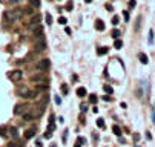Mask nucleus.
Wrapping results in <instances>:
<instances>
[{"label": "nucleus", "instance_id": "c9c22d12", "mask_svg": "<svg viewBox=\"0 0 155 147\" xmlns=\"http://www.w3.org/2000/svg\"><path fill=\"white\" fill-rule=\"evenodd\" d=\"M118 22H120V18L117 17V16H114V17H112V23H114V25H118Z\"/></svg>", "mask_w": 155, "mask_h": 147}, {"label": "nucleus", "instance_id": "2eb2a0df", "mask_svg": "<svg viewBox=\"0 0 155 147\" xmlns=\"http://www.w3.org/2000/svg\"><path fill=\"white\" fill-rule=\"evenodd\" d=\"M37 97V90H29L26 95H25V98H28V100H32V98H36Z\"/></svg>", "mask_w": 155, "mask_h": 147}, {"label": "nucleus", "instance_id": "39448f33", "mask_svg": "<svg viewBox=\"0 0 155 147\" xmlns=\"http://www.w3.org/2000/svg\"><path fill=\"white\" fill-rule=\"evenodd\" d=\"M28 112V106H23V104H17L16 109H14V113L16 115H23V113Z\"/></svg>", "mask_w": 155, "mask_h": 147}, {"label": "nucleus", "instance_id": "473e14b6", "mask_svg": "<svg viewBox=\"0 0 155 147\" xmlns=\"http://www.w3.org/2000/svg\"><path fill=\"white\" fill-rule=\"evenodd\" d=\"M140 23H141V17L137 18V23H135V31H140Z\"/></svg>", "mask_w": 155, "mask_h": 147}, {"label": "nucleus", "instance_id": "dca6fc26", "mask_svg": "<svg viewBox=\"0 0 155 147\" xmlns=\"http://www.w3.org/2000/svg\"><path fill=\"white\" fill-rule=\"evenodd\" d=\"M38 20H40V17H38V16H36V17H32V20H31V23H29V26H31V28H34V26H37V23H38Z\"/></svg>", "mask_w": 155, "mask_h": 147}, {"label": "nucleus", "instance_id": "b1692460", "mask_svg": "<svg viewBox=\"0 0 155 147\" xmlns=\"http://www.w3.org/2000/svg\"><path fill=\"white\" fill-rule=\"evenodd\" d=\"M29 3H31V6H36V8L40 6V0H29Z\"/></svg>", "mask_w": 155, "mask_h": 147}, {"label": "nucleus", "instance_id": "f704fd0d", "mask_svg": "<svg viewBox=\"0 0 155 147\" xmlns=\"http://www.w3.org/2000/svg\"><path fill=\"white\" fill-rule=\"evenodd\" d=\"M48 130H49V132H54V130H55V124H54V123H49V126H48Z\"/></svg>", "mask_w": 155, "mask_h": 147}, {"label": "nucleus", "instance_id": "f8f14e48", "mask_svg": "<svg viewBox=\"0 0 155 147\" xmlns=\"http://www.w3.org/2000/svg\"><path fill=\"white\" fill-rule=\"evenodd\" d=\"M95 28H97L98 31H104V23H103V20H100V18H98V20L95 22Z\"/></svg>", "mask_w": 155, "mask_h": 147}, {"label": "nucleus", "instance_id": "a19ab883", "mask_svg": "<svg viewBox=\"0 0 155 147\" xmlns=\"http://www.w3.org/2000/svg\"><path fill=\"white\" fill-rule=\"evenodd\" d=\"M64 32H66V34H68V35H71V32H72V31H71L69 28H66V29H64Z\"/></svg>", "mask_w": 155, "mask_h": 147}, {"label": "nucleus", "instance_id": "cd10ccee", "mask_svg": "<svg viewBox=\"0 0 155 147\" xmlns=\"http://www.w3.org/2000/svg\"><path fill=\"white\" fill-rule=\"evenodd\" d=\"M104 92H108V94H112V92H114V89H112V87L109 86V84H106V86H104Z\"/></svg>", "mask_w": 155, "mask_h": 147}, {"label": "nucleus", "instance_id": "393cba45", "mask_svg": "<svg viewBox=\"0 0 155 147\" xmlns=\"http://www.w3.org/2000/svg\"><path fill=\"white\" fill-rule=\"evenodd\" d=\"M98 55H104V54H108V48H100L98 51H97Z\"/></svg>", "mask_w": 155, "mask_h": 147}, {"label": "nucleus", "instance_id": "412c9836", "mask_svg": "<svg viewBox=\"0 0 155 147\" xmlns=\"http://www.w3.org/2000/svg\"><path fill=\"white\" fill-rule=\"evenodd\" d=\"M97 126H98L100 129H104V120H103V118H98V120H97Z\"/></svg>", "mask_w": 155, "mask_h": 147}, {"label": "nucleus", "instance_id": "72a5a7b5", "mask_svg": "<svg viewBox=\"0 0 155 147\" xmlns=\"http://www.w3.org/2000/svg\"><path fill=\"white\" fill-rule=\"evenodd\" d=\"M58 23H60V25H66V23H68L66 17H60V18H58Z\"/></svg>", "mask_w": 155, "mask_h": 147}, {"label": "nucleus", "instance_id": "e433bc0d", "mask_svg": "<svg viewBox=\"0 0 155 147\" xmlns=\"http://www.w3.org/2000/svg\"><path fill=\"white\" fill-rule=\"evenodd\" d=\"M72 8H74V3H72V2H68V5H66V9H68V11H71Z\"/></svg>", "mask_w": 155, "mask_h": 147}, {"label": "nucleus", "instance_id": "c756f323", "mask_svg": "<svg viewBox=\"0 0 155 147\" xmlns=\"http://www.w3.org/2000/svg\"><path fill=\"white\" fill-rule=\"evenodd\" d=\"M43 138H46V139L52 138V132H49V130H46V132H45V135H43Z\"/></svg>", "mask_w": 155, "mask_h": 147}, {"label": "nucleus", "instance_id": "a211bd4d", "mask_svg": "<svg viewBox=\"0 0 155 147\" xmlns=\"http://www.w3.org/2000/svg\"><path fill=\"white\" fill-rule=\"evenodd\" d=\"M0 136H8V129L6 127H0Z\"/></svg>", "mask_w": 155, "mask_h": 147}, {"label": "nucleus", "instance_id": "7c9ffc66", "mask_svg": "<svg viewBox=\"0 0 155 147\" xmlns=\"http://www.w3.org/2000/svg\"><path fill=\"white\" fill-rule=\"evenodd\" d=\"M46 23H48V25L52 23V16H51V14H46Z\"/></svg>", "mask_w": 155, "mask_h": 147}, {"label": "nucleus", "instance_id": "bb28decb", "mask_svg": "<svg viewBox=\"0 0 155 147\" xmlns=\"http://www.w3.org/2000/svg\"><path fill=\"white\" fill-rule=\"evenodd\" d=\"M120 34H121V32H120L118 29H114V31H112V37H114V38H118Z\"/></svg>", "mask_w": 155, "mask_h": 147}, {"label": "nucleus", "instance_id": "f3484780", "mask_svg": "<svg viewBox=\"0 0 155 147\" xmlns=\"http://www.w3.org/2000/svg\"><path fill=\"white\" fill-rule=\"evenodd\" d=\"M34 35H36V37L43 35V29H42V26H37V29H34Z\"/></svg>", "mask_w": 155, "mask_h": 147}, {"label": "nucleus", "instance_id": "7ed1b4c3", "mask_svg": "<svg viewBox=\"0 0 155 147\" xmlns=\"http://www.w3.org/2000/svg\"><path fill=\"white\" fill-rule=\"evenodd\" d=\"M31 81H32V83H40V84H42V83L46 81V77H45V74H36V75L31 77Z\"/></svg>", "mask_w": 155, "mask_h": 147}, {"label": "nucleus", "instance_id": "6e6552de", "mask_svg": "<svg viewBox=\"0 0 155 147\" xmlns=\"http://www.w3.org/2000/svg\"><path fill=\"white\" fill-rule=\"evenodd\" d=\"M8 135H11V138L12 139H17L20 135H18V129L17 127H9L8 129Z\"/></svg>", "mask_w": 155, "mask_h": 147}, {"label": "nucleus", "instance_id": "1a4fd4ad", "mask_svg": "<svg viewBox=\"0 0 155 147\" xmlns=\"http://www.w3.org/2000/svg\"><path fill=\"white\" fill-rule=\"evenodd\" d=\"M5 17L8 18L9 22H16L17 17H16V12L14 11H5Z\"/></svg>", "mask_w": 155, "mask_h": 147}, {"label": "nucleus", "instance_id": "aec40b11", "mask_svg": "<svg viewBox=\"0 0 155 147\" xmlns=\"http://www.w3.org/2000/svg\"><path fill=\"white\" fill-rule=\"evenodd\" d=\"M22 11H23V14H29V16H31V14L34 12V11H32V8H31V6H26V8H23V9H22Z\"/></svg>", "mask_w": 155, "mask_h": 147}, {"label": "nucleus", "instance_id": "58836bf2", "mask_svg": "<svg viewBox=\"0 0 155 147\" xmlns=\"http://www.w3.org/2000/svg\"><path fill=\"white\" fill-rule=\"evenodd\" d=\"M55 103H57V104H62V98H60L58 95H55Z\"/></svg>", "mask_w": 155, "mask_h": 147}, {"label": "nucleus", "instance_id": "c03bdc74", "mask_svg": "<svg viewBox=\"0 0 155 147\" xmlns=\"http://www.w3.org/2000/svg\"><path fill=\"white\" fill-rule=\"evenodd\" d=\"M84 2H86V3H91L92 0H84Z\"/></svg>", "mask_w": 155, "mask_h": 147}, {"label": "nucleus", "instance_id": "9d476101", "mask_svg": "<svg viewBox=\"0 0 155 147\" xmlns=\"http://www.w3.org/2000/svg\"><path fill=\"white\" fill-rule=\"evenodd\" d=\"M28 92H29V89H28L26 86L18 87V89H17V95H18V97H23V98H25V95H26Z\"/></svg>", "mask_w": 155, "mask_h": 147}, {"label": "nucleus", "instance_id": "5701e85b", "mask_svg": "<svg viewBox=\"0 0 155 147\" xmlns=\"http://www.w3.org/2000/svg\"><path fill=\"white\" fill-rule=\"evenodd\" d=\"M8 147H22V144L17 141H11V143H8Z\"/></svg>", "mask_w": 155, "mask_h": 147}, {"label": "nucleus", "instance_id": "2f4dec72", "mask_svg": "<svg viewBox=\"0 0 155 147\" xmlns=\"http://www.w3.org/2000/svg\"><path fill=\"white\" fill-rule=\"evenodd\" d=\"M83 143H84V139H83V138H78V139H77V143H75V147H82Z\"/></svg>", "mask_w": 155, "mask_h": 147}, {"label": "nucleus", "instance_id": "f03ea898", "mask_svg": "<svg viewBox=\"0 0 155 147\" xmlns=\"http://www.w3.org/2000/svg\"><path fill=\"white\" fill-rule=\"evenodd\" d=\"M9 80H11V81H20V80H22V78H23V72H22V70H12V72H9Z\"/></svg>", "mask_w": 155, "mask_h": 147}, {"label": "nucleus", "instance_id": "ddd939ff", "mask_svg": "<svg viewBox=\"0 0 155 147\" xmlns=\"http://www.w3.org/2000/svg\"><path fill=\"white\" fill-rule=\"evenodd\" d=\"M154 29H149V37H147V44H154Z\"/></svg>", "mask_w": 155, "mask_h": 147}, {"label": "nucleus", "instance_id": "37998d69", "mask_svg": "<svg viewBox=\"0 0 155 147\" xmlns=\"http://www.w3.org/2000/svg\"><path fill=\"white\" fill-rule=\"evenodd\" d=\"M11 2H12V3H18V2H20V0H11Z\"/></svg>", "mask_w": 155, "mask_h": 147}, {"label": "nucleus", "instance_id": "ea45409f", "mask_svg": "<svg viewBox=\"0 0 155 147\" xmlns=\"http://www.w3.org/2000/svg\"><path fill=\"white\" fill-rule=\"evenodd\" d=\"M124 20H126V22L129 20V12L128 11H124Z\"/></svg>", "mask_w": 155, "mask_h": 147}, {"label": "nucleus", "instance_id": "f257e3e1", "mask_svg": "<svg viewBox=\"0 0 155 147\" xmlns=\"http://www.w3.org/2000/svg\"><path fill=\"white\" fill-rule=\"evenodd\" d=\"M48 48V44H46V40L43 35H40V37H36V49L38 52H43Z\"/></svg>", "mask_w": 155, "mask_h": 147}, {"label": "nucleus", "instance_id": "a18cd8bd", "mask_svg": "<svg viewBox=\"0 0 155 147\" xmlns=\"http://www.w3.org/2000/svg\"><path fill=\"white\" fill-rule=\"evenodd\" d=\"M154 121H155V112H154Z\"/></svg>", "mask_w": 155, "mask_h": 147}, {"label": "nucleus", "instance_id": "a878e982", "mask_svg": "<svg viewBox=\"0 0 155 147\" xmlns=\"http://www.w3.org/2000/svg\"><path fill=\"white\" fill-rule=\"evenodd\" d=\"M112 130H114V133H115V135H121V129H120L118 126H114Z\"/></svg>", "mask_w": 155, "mask_h": 147}, {"label": "nucleus", "instance_id": "20e7f679", "mask_svg": "<svg viewBox=\"0 0 155 147\" xmlns=\"http://www.w3.org/2000/svg\"><path fill=\"white\" fill-rule=\"evenodd\" d=\"M49 66H51V61L48 60V58H43V60H40V63H38V69L40 70H48Z\"/></svg>", "mask_w": 155, "mask_h": 147}, {"label": "nucleus", "instance_id": "4468645a", "mask_svg": "<svg viewBox=\"0 0 155 147\" xmlns=\"http://www.w3.org/2000/svg\"><path fill=\"white\" fill-rule=\"evenodd\" d=\"M77 95L78 97H86L88 95V90H86L84 87H78V89H77Z\"/></svg>", "mask_w": 155, "mask_h": 147}, {"label": "nucleus", "instance_id": "0eeeda50", "mask_svg": "<svg viewBox=\"0 0 155 147\" xmlns=\"http://www.w3.org/2000/svg\"><path fill=\"white\" fill-rule=\"evenodd\" d=\"M36 133H37V127H36V126H34V127H29V129L25 132V138H26V139H31L34 135H36Z\"/></svg>", "mask_w": 155, "mask_h": 147}, {"label": "nucleus", "instance_id": "6ab92c4d", "mask_svg": "<svg viewBox=\"0 0 155 147\" xmlns=\"http://www.w3.org/2000/svg\"><path fill=\"white\" fill-rule=\"evenodd\" d=\"M121 46H123V42L117 38V40H115V43H114V48H115V49H121Z\"/></svg>", "mask_w": 155, "mask_h": 147}, {"label": "nucleus", "instance_id": "9b49d317", "mask_svg": "<svg viewBox=\"0 0 155 147\" xmlns=\"http://www.w3.org/2000/svg\"><path fill=\"white\" fill-rule=\"evenodd\" d=\"M138 58H140V61H141L143 64H147V63H149L147 55H146V54H143V52H140V54H138Z\"/></svg>", "mask_w": 155, "mask_h": 147}, {"label": "nucleus", "instance_id": "79ce46f5", "mask_svg": "<svg viewBox=\"0 0 155 147\" xmlns=\"http://www.w3.org/2000/svg\"><path fill=\"white\" fill-rule=\"evenodd\" d=\"M62 89H63V94H68V86H64V84H63Z\"/></svg>", "mask_w": 155, "mask_h": 147}, {"label": "nucleus", "instance_id": "4c0bfd02", "mask_svg": "<svg viewBox=\"0 0 155 147\" xmlns=\"http://www.w3.org/2000/svg\"><path fill=\"white\" fill-rule=\"evenodd\" d=\"M68 133H69V132H68V130H64V133H63V143H66V139H68Z\"/></svg>", "mask_w": 155, "mask_h": 147}, {"label": "nucleus", "instance_id": "4be33fe9", "mask_svg": "<svg viewBox=\"0 0 155 147\" xmlns=\"http://www.w3.org/2000/svg\"><path fill=\"white\" fill-rule=\"evenodd\" d=\"M46 89H48L46 83H42L40 86H37V87H36V90H37V92H38V90H46Z\"/></svg>", "mask_w": 155, "mask_h": 147}, {"label": "nucleus", "instance_id": "423d86ee", "mask_svg": "<svg viewBox=\"0 0 155 147\" xmlns=\"http://www.w3.org/2000/svg\"><path fill=\"white\" fill-rule=\"evenodd\" d=\"M22 116H23V121H32V120H36L38 115H37L36 112H29V110H28V112L23 113Z\"/></svg>", "mask_w": 155, "mask_h": 147}, {"label": "nucleus", "instance_id": "c85d7f7f", "mask_svg": "<svg viewBox=\"0 0 155 147\" xmlns=\"http://www.w3.org/2000/svg\"><path fill=\"white\" fill-rule=\"evenodd\" d=\"M89 101H91L92 104H95V103H97V95H94V94L89 95Z\"/></svg>", "mask_w": 155, "mask_h": 147}]
</instances>
